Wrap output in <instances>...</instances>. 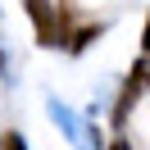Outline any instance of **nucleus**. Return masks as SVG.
Here are the masks:
<instances>
[{
	"mask_svg": "<svg viewBox=\"0 0 150 150\" xmlns=\"http://www.w3.org/2000/svg\"><path fill=\"white\" fill-rule=\"evenodd\" d=\"M0 150H28L23 132H5V137H0Z\"/></svg>",
	"mask_w": 150,
	"mask_h": 150,
	"instance_id": "nucleus-5",
	"label": "nucleus"
},
{
	"mask_svg": "<svg viewBox=\"0 0 150 150\" xmlns=\"http://www.w3.org/2000/svg\"><path fill=\"white\" fill-rule=\"evenodd\" d=\"M105 150H132V141H127V137H114V141H109Z\"/></svg>",
	"mask_w": 150,
	"mask_h": 150,
	"instance_id": "nucleus-7",
	"label": "nucleus"
},
{
	"mask_svg": "<svg viewBox=\"0 0 150 150\" xmlns=\"http://www.w3.org/2000/svg\"><path fill=\"white\" fill-rule=\"evenodd\" d=\"M150 91V59L141 55L137 64L127 68V77H123V86H118V96H114V109H109V123L123 132V123H127V114H132V105L141 100V96Z\"/></svg>",
	"mask_w": 150,
	"mask_h": 150,
	"instance_id": "nucleus-2",
	"label": "nucleus"
},
{
	"mask_svg": "<svg viewBox=\"0 0 150 150\" xmlns=\"http://www.w3.org/2000/svg\"><path fill=\"white\" fill-rule=\"evenodd\" d=\"M46 114H50V123H55V127H59V132L68 137V146H77V150L86 146V132H82V118H77V114L68 109V105L59 100V96H46Z\"/></svg>",
	"mask_w": 150,
	"mask_h": 150,
	"instance_id": "nucleus-3",
	"label": "nucleus"
},
{
	"mask_svg": "<svg viewBox=\"0 0 150 150\" xmlns=\"http://www.w3.org/2000/svg\"><path fill=\"white\" fill-rule=\"evenodd\" d=\"M141 55L150 59V14H146V28H141Z\"/></svg>",
	"mask_w": 150,
	"mask_h": 150,
	"instance_id": "nucleus-6",
	"label": "nucleus"
},
{
	"mask_svg": "<svg viewBox=\"0 0 150 150\" xmlns=\"http://www.w3.org/2000/svg\"><path fill=\"white\" fill-rule=\"evenodd\" d=\"M23 14L32 18L37 46L68 50V37H73V14H68V5H55V0H23Z\"/></svg>",
	"mask_w": 150,
	"mask_h": 150,
	"instance_id": "nucleus-1",
	"label": "nucleus"
},
{
	"mask_svg": "<svg viewBox=\"0 0 150 150\" xmlns=\"http://www.w3.org/2000/svg\"><path fill=\"white\" fill-rule=\"evenodd\" d=\"M100 32H105L100 23H82V28H73V37H68V55H82V50L100 37Z\"/></svg>",
	"mask_w": 150,
	"mask_h": 150,
	"instance_id": "nucleus-4",
	"label": "nucleus"
}]
</instances>
